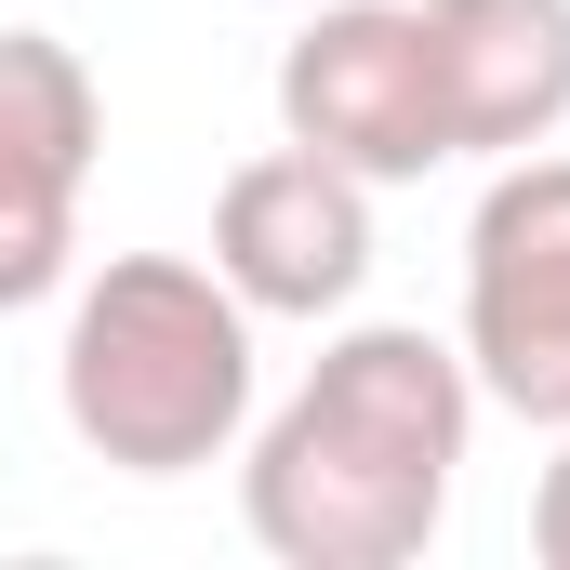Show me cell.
Returning <instances> with one entry per match:
<instances>
[{
	"label": "cell",
	"mask_w": 570,
	"mask_h": 570,
	"mask_svg": "<svg viewBox=\"0 0 570 570\" xmlns=\"http://www.w3.org/2000/svg\"><path fill=\"white\" fill-rule=\"evenodd\" d=\"M478 372L412 318H345L305 385L239 438V518L279 570H412L451 531Z\"/></svg>",
	"instance_id": "cell-1"
},
{
	"label": "cell",
	"mask_w": 570,
	"mask_h": 570,
	"mask_svg": "<svg viewBox=\"0 0 570 570\" xmlns=\"http://www.w3.org/2000/svg\"><path fill=\"white\" fill-rule=\"evenodd\" d=\"M372 199L385 186H358L345 159L279 134L266 159H239L226 199H213V279L239 292L253 318H345L372 292Z\"/></svg>",
	"instance_id": "cell-6"
},
{
	"label": "cell",
	"mask_w": 570,
	"mask_h": 570,
	"mask_svg": "<svg viewBox=\"0 0 570 570\" xmlns=\"http://www.w3.org/2000/svg\"><path fill=\"white\" fill-rule=\"evenodd\" d=\"M279 134L345 159L358 186H425L451 159L425 0H332V13H305L279 40Z\"/></svg>",
	"instance_id": "cell-4"
},
{
	"label": "cell",
	"mask_w": 570,
	"mask_h": 570,
	"mask_svg": "<svg viewBox=\"0 0 570 570\" xmlns=\"http://www.w3.org/2000/svg\"><path fill=\"white\" fill-rule=\"evenodd\" d=\"M531 558H544V570H570V425H558V464L531 478Z\"/></svg>",
	"instance_id": "cell-8"
},
{
	"label": "cell",
	"mask_w": 570,
	"mask_h": 570,
	"mask_svg": "<svg viewBox=\"0 0 570 570\" xmlns=\"http://www.w3.org/2000/svg\"><path fill=\"white\" fill-rule=\"evenodd\" d=\"M107 146V94L80 67V40L53 27H0V318L53 305L80 279V186Z\"/></svg>",
	"instance_id": "cell-5"
},
{
	"label": "cell",
	"mask_w": 570,
	"mask_h": 570,
	"mask_svg": "<svg viewBox=\"0 0 570 570\" xmlns=\"http://www.w3.org/2000/svg\"><path fill=\"white\" fill-rule=\"evenodd\" d=\"M451 159H518L570 134V0H425Z\"/></svg>",
	"instance_id": "cell-7"
},
{
	"label": "cell",
	"mask_w": 570,
	"mask_h": 570,
	"mask_svg": "<svg viewBox=\"0 0 570 570\" xmlns=\"http://www.w3.org/2000/svg\"><path fill=\"white\" fill-rule=\"evenodd\" d=\"M53 399L94 464L199 478L253 438V305L213 279V253H107L67 292Z\"/></svg>",
	"instance_id": "cell-2"
},
{
	"label": "cell",
	"mask_w": 570,
	"mask_h": 570,
	"mask_svg": "<svg viewBox=\"0 0 570 570\" xmlns=\"http://www.w3.org/2000/svg\"><path fill=\"white\" fill-rule=\"evenodd\" d=\"M464 372L491 412L570 425V146L491 159L478 213H464Z\"/></svg>",
	"instance_id": "cell-3"
}]
</instances>
